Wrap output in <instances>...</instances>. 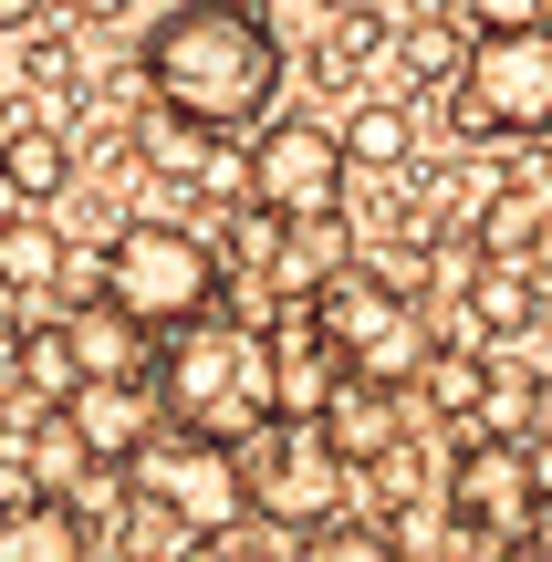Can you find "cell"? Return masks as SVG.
<instances>
[{
    "instance_id": "1",
    "label": "cell",
    "mask_w": 552,
    "mask_h": 562,
    "mask_svg": "<svg viewBox=\"0 0 552 562\" xmlns=\"http://www.w3.org/2000/svg\"><path fill=\"white\" fill-rule=\"evenodd\" d=\"M136 83L157 104H178V115L240 136V125H261L271 94H282V42H271V21L250 11V0H178V11L146 32Z\"/></svg>"
},
{
    "instance_id": "2",
    "label": "cell",
    "mask_w": 552,
    "mask_h": 562,
    "mask_svg": "<svg viewBox=\"0 0 552 562\" xmlns=\"http://www.w3.org/2000/svg\"><path fill=\"white\" fill-rule=\"evenodd\" d=\"M157 406H167V427L250 438L271 417V323H229L209 302L199 323L157 334Z\"/></svg>"
},
{
    "instance_id": "3",
    "label": "cell",
    "mask_w": 552,
    "mask_h": 562,
    "mask_svg": "<svg viewBox=\"0 0 552 562\" xmlns=\"http://www.w3.org/2000/svg\"><path fill=\"white\" fill-rule=\"evenodd\" d=\"M94 292H115L125 313H146L157 334H178V323H199L209 302L229 292V271H219V250H209L199 229H178V220H125L115 250H104V281H94Z\"/></svg>"
},
{
    "instance_id": "4",
    "label": "cell",
    "mask_w": 552,
    "mask_h": 562,
    "mask_svg": "<svg viewBox=\"0 0 552 562\" xmlns=\"http://www.w3.org/2000/svg\"><path fill=\"white\" fill-rule=\"evenodd\" d=\"M240 480H250V510H271V521H292L313 542V531L345 510L354 459L324 438V417H282V406H271V417L240 438Z\"/></svg>"
},
{
    "instance_id": "5",
    "label": "cell",
    "mask_w": 552,
    "mask_h": 562,
    "mask_svg": "<svg viewBox=\"0 0 552 562\" xmlns=\"http://www.w3.org/2000/svg\"><path fill=\"white\" fill-rule=\"evenodd\" d=\"M459 136H552V21L532 32H480L449 83Z\"/></svg>"
},
{
    "instance_id": "6",
    "label": "cell",
    "mask_w": 552,
    "mask_h": 562,
    "mask_svg": "<svg viewBox=\"0 0 552 562\" xmlns=\"http://www.w3.org/2000/svg\"><path fill=\"white\" fill-rule=\"evenodd\" d=\"M345 125H313V115H261L250 136V209L261 220H313V209H345Z\"/></svg>"
},
{
    "instance_id": "7",
    "label": "cell",
    "mask_w": 552,
    "mask_h": 562,
    "mask_svg": "<svg viewBox=\"0 0 552 562\" xmlns=\"http://www.w3.org/2000/svg\"><path fill=\"white\" fill-rule=\"evenodd\" d=\"M438 501H449L480 542H521L532 510L552 501V480H542L532 438H459V448H449V490H438Z\"/></svg>"
},
{
    "instance_id": "8",
    "label": "cell",
    "mask_w": 552,
    "mask_h": 562,
    "mask_svg": "<svg viewBox=\"0 0 552 562\" xmlns=\"http://www.w3.org/2000/svg\"><path fill=\"white\" fill-rule=\"evenodd\" d=\"M136 490H157L167 510H188V521H199L209 542H219V531L250 510L240 438H209V427H167V438H146V459H136Z\"/></svg>"
},
{
    "instance_id": "9",
    "label": "cell",
    "mask_w": 552,
    "mask_h": 562,
    "mask_svg": "<svg viewBox=\"0 0 552 562\" xmlns=\"http://www.w3.org/2000/svg\"><path fill=\"white\" fill-rule=\"evenodd\" d=\"M354 375V355L334 344V323L313 313V302H282L271 313V406L282 417H324V396Z\"/></svg>"
},
{
    "instance_id": "10",
    "label": "cell",
    "mask_w": 552,
    "mask_h": 562,
    "mask_svg": "<svg viewBox=\"0 0 552 562\" xmlns=\"http://www.w3.org/2000/svg\"><path fill=\"white\" fill-rule=\"evenodd\" d=\"M146 396H157V375H83L74 396H63V417L83 427L94 469H136L146 459V438L167 427V406H146Z\"/></svg>"
},
{
    "instance_id": "11",
    "label": "cell",
    "mask_w": 552,
    "mask_h": 562,
    "mask_svg": "<svg viewBox=\"0 0 552 562\" xmlns=\"http://www.w3.org/2000/svg\"><path fill=\"white\" fill-rule=\"evenodd\" d=\"M407 385H386V375H365V364H354L345 385H334L324 396V438L345 448L354 469H386V459H407Z\"/></svg>"
},
{
    "instance_id": "12",
    "label": "cell",
    "mask_w": 552,
    "mask_h": 562,
    "mask_svg": "<svg viewBox=\"0 0 552 562\" xmlns=\"http://www.w3.org/2000/svg\"><path fill=\"white\" fill-rule=\"evenodd\" d=\"M63 334H74L83 375H157V323H146V313H125L115 292L74 302V313H63Z\"/></svg>"
},
{
    "instance_id": "13",
    "label": "cell",
    "mask_w": 552,
    "mask_h": 562,
    "mask_svg": "<svg viewBox=\"0 0 552 562\" xmlns=\"http://www.w3.org/2000/svg\"><path fill=\"white\" fill-rule=\"evenodd\" d=\"M74 552H83L74 490H11L0 501V562H74Z\"/></svg>"
},
{
    "instance_id": "14",
    "label": "cell",
    "mask_w": 552,
    "mask_h": 562,
    "mask_svg": "<svg viewBox=\"0 0 552 562\" xmlns=\"http://www.w3.org/2000/svg\"><path fill=\"white\" fill-rule=\"evenodd\" d=\"M63 188H74V136L63 125H0V199L53 209Z\"/></svg>"
},
{
    "instance_id": "15",
    "label": "cell",
    "mask_w": 552,
    "mask_h": 562,
    "mask_svg": "<svg viewBox=\"0 0 552 562\" xmlns=\"http://www.w3.org/2000/svg\"><path fill=\"white\" fill-rule=\"evenodd\" d=\"M334 271H345V209L282 220V240H271V292H282V302H313Z\"/></svg>"
},
{
    "instance_id": "16",
    "label": "cell",
    "mask_w": 552,
    "mask_h": 562,
    "mask_svg": "<svg viewBox=\"0 0 552 562\" xmlns=\"http://www.w3.org/2000/svg\"><path fill=\"white\" fill-rule=\"evenodd\" d=\"M542 292H552V281H532L511 250H491V261L470 271V323H459V334H480V344H491V334H521V323H542Z\"/></svg>"
},
{
    "instance_id": "17",
    "label": "cell",
    "mask_w": 552,
    "mask_h": 562,
    "mask_svg": "<svg viewBox=\"0 0 552 562\" xmlns=\"http://www.w3.org/2000/svg\"><path fill=\"white\" fill-rule=\"evenodd\" d=\"M11 385L32 406H63L83 385V355H74V334H63V323H21V355H11Z\"/></svg>"
},
{
    "instance_id": "18",
    "label": "cell",
    "mask_w": 552,
    "mask_h": 562,
    "mask_svg": "<svg viewBox=\"0 0 552 562\" xmlns=\"http://www.w3.org/2000/svg\"><path fill=\"white\" fill-rule=\"evenodd\" d=\"M417 406H438V417H470L480 396H491V364H480V334H459V344H438L428 364H417V385H407Z\"/></svg>"
},
{
    "instance_id": "19",
    "label": "cell",
    "mask_w": 552,
    "mask_h": 562,
    "mask_svg": "<svg viewBox=\"0 0 552 562\" xmlns=\"http://www.w3.org/2000/svg\"><path fill=\"white\" fill-rule=\"evenodd\" d=\"M83 469H94L83 427L63 417V406H42V417H32V438H21V490H74Z\"/></svg>"
},
{
    "instance_id": "20",
    "label": "cell",
    "mask_w": 552,
    "mask_h": 562,
    "mask_svg": "<svg viewBox=\"0 0 552 562\" xmlns=\"http://www.w3.org/2000/svg\"><path fill=\"white\" fill-rule=\"evenodd\" d=\"M407 104H386V94H375V104H354V115H345V157L354 167H386V178H407Z\"/></svg>"
},
{
    "instance_id": "21",
    "label": "cell",
    "mask_w": 552,
    "mask_h": 562,
    "mask_svg": "<svg viewBox=\"0 0 552 562\" xmlns=\"http://www.w3.org/2000/svg\"><path fill=\"white\" fill-rule=\"evenodd\" d=\"M63 281V240L42 220H11L0 229V292H53Z\"/></svg>"
},
{
    "instance_id": "22",
    "label": "cell",
    "mask_w": 552,
    "mask_h": 562,
    "mask_svg": "<svg viewBox=\"0 0 552 562\" xmlns=\"http://www.w3.org/2000/svg\"><path fill=\"white\" fill-rule=\"evenodd\" d=\"M354 63H396V21H375L365 0H345L324 32V74H354Z\"/></svg>"
},
{
    "instance_id": "23",
    "label": "cell",
    "mask_w": 552,
    "mask_h": 562,
    "mask_svg": "<svg viewBox=\"0 0 552 562\" xmlns=\"http://www.w3.org/2000/svg\"><path fill=\"white\" fill-rule=\"evenodd\" d=\"M396 53H407V74L396 83H459V63H470V32H396Z\"/></svg>"
},
{
    "instance_id": "24",
    "label": "cell",
    "mask_w": 552,
    "mask_h": 562,
    "mask_svg": "<svg viewBox=\"0 0 552 562\" xmlns=\"http://www.w3.org/2000/svg\"><path fill=\"white\" fill-rule=\"evenodd\" d=\"M74 74H83L74 32H42V21H32V32H21V83H32V94H74Z\"/></svg>"
},
{
    "instance_id": "25",
    "label": "cell",
    "mask_w": 552,
    "mask_h": 562,
    "mask_svg": "<svg viewBox=\"0 0 552 562\" xmlns=\"http://www.w3.org/2000/svg\"><path fill=\"white\" fill-rule=\"evenodd\" d=\"M532 21H552V0H459V32H532Z\"/></svg>"
},
{
    "instance_id": "26",
    "label": "cell",
    "mask_w": 552,
    "mask_h": 562,
    "mask_svg": "<svg viewBox=\"0 0 552 562\" xmlns=\"http://www.w3.org/2000/svg\"><path fill=\"white\" fill-rule=\"evenodd\" d=\"M491 250H532V199H500V220H491Z\"/></svg>"
},
{
    "instance_id": "27",
    "label": "cell",
    "mask_w": 552,
    "mask_h": 562,
    "mask_svg": "<svg viewBox=\"0 0 552 562\" xmlns=\"http://www.w3.org/2000/svg\"><path fill=\"white\" fill-rule=\"evenodd\" d=\"M32 21H42V0H0V42H21Z\"/></svg>"
},
{
    "instance_id": "28",
    "label": "cell",
    "mask_w": 552,
    "mask_h": 562,
    "mask_svg": "<svg viewBox=\"0 0 552 562\" xmlns=\"http://www.w3.org/2000/svg\"><path fill=\"white\" fill-rule=\"evenodd\" d=\"M63 11H74V21H125L136 0H63Z\"/></svg>"
},
{
    "instance_id": "29",
    "label": "cell",
    "mask_w": 552,
    "mask_h": 562,
    "mask_svg": "<svg viewBox=\"0 0 552 562\" xmlns=\"http://www.w3.org/2000/svg\"><path fill=\"white\" fill-rule=\"evenodd\" d=\"M313 11H345V0H313Z\"/></svg>"
},
{
    "instance_id": "30",
    "label": "cell",
    "mask_w": 552,
    "mask_h": 562,
    "mask_svg": "<svg viewBox=\"0 0 552 562\" xmlns=\"http://www.w3.org/2000/svg\"><path fill=\"white\" fill-rule=\"evenodd\" d=\"M542 323H552V292H542Z\"/></svg>"
},
{
    "instance_id": "31",
    "label": "cell",
    "mask_w": 552,
    "mask_h": 562,
    "mask_svg": "<svg viewBox=\"0 0 552 562\" xmlns=\"http://www.w3.org/2000/svg\"><path fill=\"white\" fill-rule=\"evenodd\" d=\"M0 501H11V490H0Z\"/></svg>"
}]
</instances>
